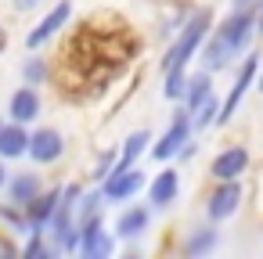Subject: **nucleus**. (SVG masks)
Segmentation results:
<instances>
[{"label":"nucleus","instance_id":"obj_18","mask_svg":"<svg viewBox=\"0 0 263 259\" xmlns=\"http://www.w3.org/2000/svg\"><path fill=\"white\" fill-rule=\"evenodd\" d=\"M231 58H234V51L213 33V36H205V44H202V65L209 69V72H220V69H227L231 65Z\"/></svg>","mask_w":263,"mask_h":259},{"label":"nucleus","instance_id":"obj_26","mask_svg":"<svg viewBox=\"0 0 263 259\" xmlns=\"http://www.w3.org/2000/svg\"><path fill=\"white\" fill-rule=\"evenodd\" d=\"M116 162H119V155H116V151H105L101 162H98V169H94V180H105V176L116 169Z\"/></svg>","mask_w":263,"mask_h":259},{"label":"nucleus","instance_id":"obj_2","mask_svg":"<svg viewBox=\"0 0 263 259\" xmlns=\"http://www.w3.org/2000/svg\"><path fill=\"white\" fill-rule=\"evenodd\" d=\"M191 133H195V119H191V112L180 105L177 112H173V123H170V130L152 144V158H159V162H170V158H177L180 155V148L191 141Z\"/></svg>","mask_w":263,"mask_h":259},{"label":"nucleus","instance_id":"obj_13","mask_svg":"<svg viewBox=\"0 0 263 259\" xmlns=\"http://www.w3.org/2000/svg\"><path fill=\"white\" fill-rule=\"evenodd\" d=\"M8 202H15V205H29L40 191H44V180H40V173H29V169H22V173H11L8 176Z\"/></svg>","mask_w":263,"mask_h":259},{"label":"nucleus","instance_id":"obj_6","mask_svg":"<svg viewBox=\"0 0 263 259\" xmlns=\"http://www.w3.org/2000/svg\"><path fill=\"white\" fill-rule=\"evenodd\" d=\"M238 205H241L238 180H216V187L205 198V216H209V223H223V220H231L238 212Z\"/></svg>","mask_w":263,"mask_h":259},{"label":"nucleus","instance_id":"obj_28","mask_svg":"<svg viewBox=\"0 0 263 259\" xmlns=\"http://www.w3.org/2000/svg\"><path fill=\"white\" fill-rule=\"evenodd\" d=\"M256 33H263V0H256Z\"/></svg>","mask_w":263,"mask_h":259},{"label":"nucleus","instance_id":"obj_21","mask_svg":"<svg viewBox=\"0 0 263 259\" xmlns=\"http://www.w3.org/2000/svg\"><path fill=\"white\" fill-rule=\"evenodd\" d=\"M101 205H108L101 191H83L80 194V205H76V223H83L90 216H101Z\"/></svg>","mask_w":263,"mask_h":259},{"label":"nucleus","instance_id":"obj_9","mask_svg":"<svg viewBox=\"0 0 263 259\" xmlns=\"http://www.w3.org/2000/svg\"><path fill=\"white\" fill-rule=\"evenodd\" d=\"M62 155H65V137H62L58 130L44 126V130L29 133V158H33V162L51 166V162H58Z\"/></svg>","mask_w":263,"mask_h":259},{"label":"nucleus","instance_id":"obj_20","mask_svg":"<svg viewBox=\"0 0 263 259\" xmlns=\"http://www.w3.org/2000/svg\"><path fill=\"white\" fill-rule=\"evenodd\" d=\"M216 241H220V234H216L213 227H195L191 237L184 241V252H187V255H205V252L216 248Z\"/></svg>","mask_w":263,"mask_h":259},{"label":"nucleus","instance_id":"obj_16","mask_svg":"<svg viewBox=\"0 0 263 259\" xmlns=\"http://www.w3.org/2000/svg\"><path fill=\"white\" fill-rule=\"evenodd\" d=\"M152 223V209L148 205H126L116 220V234L119 237H141Z\"/></svg>","mask_w":263,"mask_h":259},{"label":"nucleus","instance_id":"obj_17","mask_svg":"<svg viewBox=\"0 0 263 259\" xmlns=\"http://www.w3.org/2000/svg\"><path fill=\"white\" fill-rule=\"evenodd\" d=\"M213 94V72L209 69H202V72H195V76H187V90H184V108L195 115L198 108H202V101Z\"/></svg>","mask_w":263,"mask_h":259},{"label":"nucleus","instance_id":"obj_15","mask_svg":"<svg viewBox=\"0 0 263 259\" xmlns=\"http://www.w3.org/2000/svg\"><path fill=\"white\" fill-rule=\"evenodd\" d=\"M8 115L15 119V123H33L36 115H40V94H36V87H18L15 94H11V101H8Z\"/></svg>","mask_w":263,"mask_h":259},{"label":"nucleus","instance_id":"obj_25","mask_svg":"<svg viewBox=\"0 0 263 259\" xmlns=\"http://www.w3.org/2000/svg\"><path fill=\"white\" fill-rule=\"evenodd\" d=\"M47 234H33L26 245H22V255H58V248L51 241H44Z\"/></svg>","mask_w":263,"mask_h":259},{"label":"nucleus","instance_id":"obj_3","mask_svg":"<svg viewBox=\"0 0 263 259\" xmlns=\"http://www.w3.org/2000/svg\"><path fill=\"white\" fill-rule=\"evenodd\" d=\"M144 169L134 162V166H116L105 180H101V194L108 205H119V202H130L137 191H144Z\"/></svg>","mask_w":263,"mask_h":259},{"label":"nucleus","instance_id":"obj_23","mask_svg":"<svg viewBox=\"0 0 263 259\" xmlns=\"http://www.w3.org/2000/svg\"><path fill=\"white\" fill-rule=\"evenodd\" d=\"M184 90H187V72H184V69H170L162 94H166L170 101H184Z\"/></svg>","mask_w":263,"mask_h":259},{"label":"nucleus","instance_id":"obj_30","mask_svg":"<svg viewBox=\"0 0 263 259\" xmlns=\"http://www.w3.org/2000/svg\"><path fill=\"white\" fill-rule=\"evenodd\" d=\"M256 87H259V94H263V69L256 72Z\"/></svg>","mask_w":263,"mask_h":259},{"label":"nucleus","instance_id":"obj_5","mask_svg":"<svg viewBox=\"0 0 263 259\" xmlns=\"http://www.w3.org/2000/svg\"><path fill=\"white\" fill-rule=\"evenodd\" d=\"M116 252V237L105 230L101 216H90L80 223V255L83 259H108Z\"/></svg>","mask_w":263,"mask_h":259},{"label":"nucleus","instance_id":"obj_4","mask_svg":"<svg viewBox=\"0 0 263 259\" xmlns=\"http://www.w3.org/2000/svg\"><path fill=\"white\" fill-rule=\"evenodd\" d=\"M252 33H256V8L252 4H245V8H234L231 15H227V22L216 29V36L234 51V58L241 54V51H249V40H252Z\"/></svg>","mask_w":263,"mask_h":259},{"label":"nucleus","instance_id":"obj_10","mask_svg":"<svg viewBox=\"0 0 263 259\" xmlns=\"http://www.w3.org/2000/svg\"><path fill=\"white\" fill-rule=\"evenodd\" d=\"M62 191H65V187L40 191V194L26 205V216H29V230H33V234H47V223H51V216H54V209H58V202H62Z\"/></svg>","mask_w":263,"mask_h":259},{"label":"nucleus","instance_id":"obj_8","mask_svg":"<svg viewBox=\"0 0 263 259\" xmlns=\"http://www.w3.org/2000/svg\"><path fill=\"white\" fill-rule=\"evenodd\" d=\"M69 18H72V0H58V4H54V8L36 22V29L26 36V47H29V51L44 47L51 36H58V33H62V26H65Z\"/></svg>","mask_w":263,"mask_h":259},{"label":"nucleus","instance_id":"obj_22","mask_svg":"<svg viewBox=\"0 0 263 259\" xmlns=\"http://www.w3.org/2000/svg\"><path fill=\"white\" fill-rule=\"evenodd\" d=\"M47 76H51V65H47L44 58H36V54H33V58H26V62H22V83L40 87Z\"/></svg>","mask_w":263,"mask_h":259},{"label":"nucleus","instance_id":"obj_19","mask_svg":"<svg viewBox=\"0 0 263 259\" xmlns=\"http://www.w3.org/2000/svg\"><path fill=\"white\" fill-rule=\"evenodd\" d=\"M148 144H152V133H148V130L130 133V137L123 141V151H119V162H116V166H134V162L148 151Z\"/></svg>","mask_w":263,"mask_h":259},{"label":"nucleus","instance_id":"obj_14","mask_svg":"<svg viewBox=\"0 0 263 259\" xmlns=\"http://www.w3.org/2000/svg\"><path fill=\"white\" fill-rule=\"evenodd\" d=\"M29 155V130L26 123H0V158H22Z\"/></svg>","mask_w":263,"mask_h":259},{"label":"nucleus","instance_id":"obj_29","mask_svg":"<svg viewBox=\"0 0 263 259\" xmlns=\"http://www.w3.org/2000/svg\"><path fill=\"white\" fill-rule=\"evenodd\" d=\"M15 8H22V11H29V8H36V0H15Z\"/></svg>","mask_w":263,"mask_h":259},{"label":"nucleus","instance_id":"obj_12","mask_svg":"<svg viewBox=\"0 0 263 259\" xmlns=\"http://www.w3.org/2000/svg\"><path fill=\"white\" fill-rule=\"evenodd\" d=\"M177 194H180V173L166 166V169L155 173V180L148 184V202H152V209H166V205L177 202Z\"/></svg>","mask_w":263,"mask_h":259},{"label":"nucleus","instance_id":"obj_31","mask_svg":"<svg viewBox=\"0 0 263 259\" xmlns=\"http://www.w3.org/2000/svg\"><path fill=\"white\" fill-rule=\"evenodd\" d=\"M0 51H4V33H0Z\"/></svg>","mask_w":263,"mask_h":259},{"label":"nucleus","instance_id":"obj_27","mask_svg":"<svg viewBox=\"0 0 263 259\" xmlns=\"http://www.w3.org/2000/svg\"><path fill=\"white\" fill-rule=\"evenodd\" d=\"M8 176H11V169L4 166V158H0V191H4V187H8Z\"/></svg>","mask_w":263,"mask_h":259},{"label":"nucleus","instance_id":"obj_1","mask_svg":"<svg viewBox=\"0 0 263 259\" xmlns=\"http://www.w3.org/2000/svg\"><path fill=\"white\" fill-rule=\"evenodd\" d=\"M209 26H213L209 11L191 15V18L184 22L180 36L173 40V47L166 51V58H162V72H170V69H187V62L195 58V51H202V44H205V36H209Z\"/></svg>","mask_w":263,"mask_h":259},{"label":"nucleus","instance_id":"obj_11","mask_svg":"<svg viewBox=\"0 0 263 259\" xmlns=\"http://www.w3.org/2000/svg\"><path fill=\"white\" fill-rule=\"evenodd\" d=\"M249 169V151L245 148H223L213 162H209V176L213 180H238L241 173Z\"/></svg>","mask_w":263,"mask_h":259},{"label":"nucleus","instance_id":"obj_24","mask_svg":"<svg viewBox=\"0 0 263 259\" xmlns=\"http://www.w3.org/2000/svg\"><path fill=\"white\" fill-rule=\"evenodd\" d=\"M216 115H220V101L209 94V97L202 101V108L191 115V119H195V130H205V126H213V123H216Z\"/></svg>","mask_w":263,"mask_h":259},{"label":"nucleus","instance_id":"obj_7","mask_svg":"<svg viewBox=\"0 0 263 259\" xmlns=\"http://www.w3.org/2000/svg\"><path fill=\"white\" fill-rule=\"evenodd\" d=\"M256 72H259V58L256 54H249L245 62H241V69H238V79H234V87H231V94L223 97V105H220V115H216V126H223V123H231V115L238 112V105H241V97H245V90L252 87V79H256Z\"/></svg>","mask_w":263,"mask_h":259}]
</instances>
